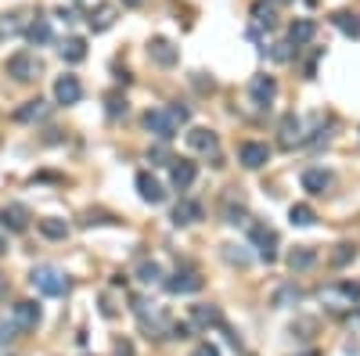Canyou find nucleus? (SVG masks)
Instances as JSON below:
<instances>
[{"label":"nucleus","instance_id":"f257e3e1","mask_svg":"<svg viewBox=\"0 0 360 356\" xmlns=\"http://www.w3.org/2000/svg\"><path fill=\"white\" fill-rule=\"evenodd\" d=\"M29 284H33L40 295H47V299H61V295H69V288H72V281L61 273L58 266H33V273H29Z\"/></svg>","mask_w":360,"mask_h":356},{"label":"nucleus","instance_id":"f03ea898","mask_svg":"<svg viewBox=\"0 0 360 356\" xmlns=\"http://www.w3.org/2000/svg\"><path fill=\"white\" fill-rule=\"evenodd\" d=\"M180 126H184V123L177 119L173 108H155V112H148V116H145V129H148L151 137H159L162 144L173 140V137L180 134Z\"/></svg>","mask_w":360,"mask_h":356},{"label":"nucleus","instance_id":"7ed1b4c3","mask_svg":"<svg viewBox=\"0 0 360 356\" xmlns=\"http://www.w3.org/2000/svg\"><path fill=\"white\" fill-rule=\"evenodd\" d=\"M4 69H8V76H11V79H19V83H33V79L40 76L43 65H40V58H36V54L19 51V54H11V58H8Z\"/></svg>","mask_w":360,"mask_h":356},{"label":"nucleus","instance_id":"20e7f679","mask_svg":"<svg viewBox=\"0 0 360 356\" xmlns=\"http://www.w3.org/2000/svg\"><path fill=\"white\" fill-rule=\"evenodd\" d=\"M321 302L328 310H350L353 302H360V284H335V288H321Z\"/></svg>","mask_w":360,"mask_h":356},{"label":"nucleus","instance_id":"39448f33","mask_svg":"<svg viewBox=\"0 0 360 356\" xmlns=\"http://www.w3.org/2000/svg\"><path fill=\"white\" fill-rule=\"evenodd\" d=\"M248 241L256 245V255L263 259V263H274V259H277V234L271 231V227L253 223V231H248Z\"/></svg>","mask_w":360,"mask_h":356},{"label":"nucleus","instance_id":"423d86ee","mask_svg":"<svg viewBox=\"0 0 360 356\" xmlns=\"http://www.w3.org/2000/svg\"><path fill=\"white\" fill-rule=\"evenodd\" d=\"M162 284H166L169 295H195V291L202 288V278H198V270L184 266V270H177V273H169Z\"/></svg>","mask_w":360,"mask_h":356},{"label":"nucleus","instance_id":"0eeeda50","mask_svg":"<svg viewBox=\"0 0 360 356\" xmlns=\"http://www.w3.org/2000/svg\"><path fill=\"white\" fill-rule=\"evenodd\" d=\"M80 97H83V83H80V76H58L54 79V101L58 105H80Z\"/></svg>","mask_w":360,"mask_h":356},{"label":"nucleus","instance_id":"6e6552de","mask_svg":"<svg viewBox=\"0 0 360 356\" xmlns=\"http://www.w3.org/2000/svg\"><path fill=\"white\" fill-rule=\"evenodd\" d=\"M187 324H191L195 331L224 328V313H220V306H191V313H187Z\"/></svg>","mask_w":360,"mask_h":356},{"label":"nucleus","instance_id":"1a4fd4ad","mask_svg":"<svg viewBox=\"0 0 360 356\" xmlns=\"http://www.w3.org/2000/svg\"><path fill=\"white\" fill-rule=\"evenodd\" d=\"M248 97H253L256 108H271L274 97H277V79L274 76H256L253 83H248Z\"/></svg>","mask_w":360,"mask_h":356},{"label":"nucleus","instance_id":"9d476101","mask_svg":"<svg viewBox=\"0 0 360 356\" xmlns=\"http://www.w3.org/2000/svg\"><path fill=\"white\" fill-rule=\"evenodd\" d=\"M11 320H14V328H19V331H36V324H40V306H36L33 299L14 302V306H11Z\"/></svg>","mask_w":360,"mask_h":356},{"label":"nucleus","instance_id":"9b49d317","mask_svg":"<svg viewBox=\"0 0 360 356\" xmlns=\"http://www.w3.org/2000/svg\"><path fill=\"white\" fill-rule=\"evenodd\" d=\"M238 162L245 169H260V166H267V162H271V148H267V144H260V140H245L238 148Z\"/></svg>","mask_w":360,"mask_h":356},{"label":"nucleus","instance_id":"f8f14e48","mask_svg":"<svg viewBox=\"0 0 360 356\" xmlns=\"http://www.w3.org/2000/svg\"><path fill=\"white\" fill-rule=\"evenodd\" d=\"M195 176H198V169H195L191 158H173L169 162V184H173L177 191H187L195 184Z\"/></svg>","mask_w":360,"mask_h":356},{"label":"nucleus","instance_id":"ddd939ff","mask_svg":"<svg viewBox=\"0 0 360 356\" xmlns=\"http://www.w3.org/2000/svg\"><path fill=\"white\" fill-rule=\"evenodd\" d=\"M277 134H281V148H295V144L306 140V137H303V119L295 116V112H288V116L281 119Z\"/></svg>","mask_w":360,"mask_h":356},{"label":"nucleus","instance_id":"4468645a","mask_svg":"<svg viewBox=\"0 0 360 356\" xmlns=\"http://www.w3.org/2000/svg\"><path fill=\"white\" fill-rule=\"evenodd\" d=\"M137 194H140V202H148V205H159V202H166V191H162V184L155 180L151 173H137Z\"/></svg>","mask_w":360,"mask_h":356},{"label":"nucleus","instance_id":"2eb2a0df","mask_svg":"<svg viewBox=\"0 0 360 356\" xmlns=\"http://www.w3.org/2000/svg\"><path fill=\"white\" fill-rule=\"evenodd\" d=\"M148 58L155 65H162V69H173V65H177V47L169 43V40H162V36H155L148 43Z\"/></svg>","mask_w":360,"mask_h":356},{"label":"nucleus","instance_id":"dca6fc26","mask_svg":"<svg viewBox=\"0 0 360 356\" xmlns=\"http://www.w3.org/2000/svg\"><path fill=\"white\" fill-rule=\"evenodd\" d=\"M187 148H195V151H213V155H216V148H220V137H216L213 129H206V126H195V129H187Z\"/></svg>","mask_w":360,"mask_h":356},{"label":"nucleus","instance_id":"f3484780","mask_svg":"<svg viewBox=\"0 0 360 356\" xmlns=\"http://www.w3.org/2000/svg\"><path fill=\"white\" fill-rule=\"evenodd\" d=\"M116 14H119L116 4H98V8L87 14V25H90L94 32H108V29L116 25Z\"/></svg>","mask_w":360,"mask_h":356},{"label":"nucleus","instance_id":"a211bd4d","mask_svg":"<svg viewBox=\"0 0 360 356\" xmlns=\"http://www.w3.org/2000/svg\"><path fill=\"white\" fill-rule=\"evenodd\" d=\"M51 116V105L43 101V97H33V101H25L19 112H14V123H40Z\"/></svg>","mask_w":360,"mask_h":356},{"label":"nucleus","instance_id":"6ab92c4d","mask_svg":"<svg viewBox=\"0 0 360 356\" xmlns=\"http://www.w3.org/2000/svg\"><path fill=\"white\" fill-rule=\"evenodd\" d=\"M0 223H4L8 231H14V234L29 231V213H25V205H4V209H0Z\"/></svg>","mask_w":360,"mask_h":356},{"label":"nucleus","instance_id":"aec40b11","mask_svg":"<svg viewBox=\"0 0 360 356\" xmlns=\"http://www.w3.org/2000/svg\"><path fill=\"white\" fill-rule=\"evenodd\" d=\"M198 220H202V205H198V202L180 198V202L173 205V223H177V227H191V223H198Z\"/></svg>","mask_w":360,"mask_h":356},{"label":"nucleus","instance_id":"412c9836","mask_svg":"<svg viewBox=\"0 0 360 356\" xmlns=\"http://www.w3.org/2000/svg\"><path fill=\"white\" fill-rule=\"evenodd\" d=\"M332 180H335V176L328 173V169H306V173H303V191H310V194H324L328 187H332Z\"/></svg>","mask_w":360,"mask_h":356},{"label":"nucleus","instance_id":"4be33fe9","mask_svg":"<svg viewBox=\"0 0 360 356\" xmlns=\"http://www.w3.org/2000/svg\"><path fill=\"white\" fill-rule=\"evenodd\" d=\"M314 36H317V22H314V19H295V22H292V29H288V40H292L295 47L310 43Z\"/></svg>","mask_w":360,"mask_h":356},{"label":"nucleus","instance_id":"5701e85b","mask_svg":"<svg viewBox=\"0 0 360 356\" xmlns=\"http://www.w3.org/2000/svg\"><path fill=\"white\" fill-rule=\"evenodd\" d=\"M317 263V249H310V245H295L292 252H288V266L299 273V270H310Z\"/></svg>","mask_w":360,"mask_h":356},{"label":"nucleus","instance_id":"b1692460","mask_svg":"<svg viewBox=\"0 0 360 356\" xmlns=\"http://www.w3.org/2000/svg\"><path fill=\"white\" fill-rule=\"evenodd\" d=\"M58 54H61V58H65L69 65H80V61L87 58V43H83L80 36H69L65 43H61V47H58Z\"/></svg>","mask_w":360,"mask_h":356},{"label":"nucleus","instance_id":"393cba45","mask_svg":"<svg viewBox=\"0 0 360 356\" xmlns=\"http://www.w3.org/2000/svg\"><path fill=\"white\" fill-rule=\"evenodd\" d=\"M40 234L51 238V241H65L69 238V223L58 220V216H47V220H40Z\"/></svg>","mask_w":360,"mask_h":356},{"label":"nucleus","instance_id":"a878e982","mask_svg":"<svg viewBox=\"0 0 360 356\" xmlns=\"http://www.w3.org/2000/svg\"><path fill=\"white\" fill-rule=\"evenodd\" d=\"M25 40L29 43H51V22H47V19H36V22H29L25 25Z\"/></svg>","mask_w":360,"mask_h":356},{"label":"nucleus","instance_id":"bb28decb","mask_svg":"<svg viewBox=\"0 0 360 356\" xmlns=\"http://www.w3.org/2000/svg\"><path fill=\"white\" fill-rule=\"evenodd\" d=\"M162 278L166 273H162V266L155 263V259H145V263L137 266V281L140 284H162Z\"/></svg>","mask_w":360,"mask_h":356},{"label":"nucleus","instance_id":"cd10ccee","mask_svg":"<svg viewBox=\"0 0 360 356\" xmlns=\"http://www.w3.org/2000/svg\"><path fill=\"white\" fill-rule=\"evenodd\" d=\"M25 14H19V11H11V14H0V40L4 36H19V32H25Z\"/></svg>","mask_w":360,"mask_h":356},{"label":"nucleus","instance_id":"c85d7f7f","mask_svg":"<svg viewBox=\"0 0 360 356\" xmlns=\"http://www.w3.org/2000/svg\"><path fill=\"white\" fill-rule=\"evenodd\" d=\"M288 220H292L295 227H314V223H317V213H314L306 202H295V205L288 209Z\"/></svg>","mask_w":360,"mask_h":356},{"label":"nucleus","instance_id":"c756f323","mask_svg":"<svg viewBox=\"0 0 360 356\" xmlns=\"http://www.w3.org/2000/svg\"><path fill=\"white\" fill-rule=\"evenodd\" d=\"M353 259H357V249L350 245V241H342V245H335V252L328 255V263H332V266H350Z\"/></svg>","mask_w":360,"mask_h":356},{"label":"nucleus","instance_id":"7c9ffc66","mask_svg":"<svg viewBox=\"0 0 360 356\" xmlns=\"http://www.w3.org/2000/svg\"><path fill=\"white\" fill-rule=\"evenodd\" d=\"M332 22H335L342 32H346V36H360V19H357V14H350V11H339Z\"/></svg>","mask_w":360,"mask_h":356},{"label":"nucleus","instance_id":"2f4dec72","mask_svg":"<svg viewBox=\"0 0 360 356\" xmlns=\"http://www.w3.org/2000/svg\"><path fill=\"white\" fill-rule=\"evenodd\" d=\"M224 220L234 223V227H242V223H248V213H245L242 205H227V209H224Z\"/></svg>","mask_w":360,"mask_h":356},{"label":"nucleus","instance_id":"473e14b6","mask_svg":"<svg viewBox=\"0 0 360 356\" xmlns=\"http://www.w3.org/2000/svg\"><path fill=\"white\" fill-rule=\"evenodd\" d=\"M108 119H116V116H127V101H123L119 94H108Z\"/></svg>","mask_w":360,"mask_h":356},{"label":"nucleus","instance_id":"72a5a7b5","mask_svg":"<svg viewBox=\"0 0 360 356\" xmlns=\"http://www.w3.org/2000/svg\"><path fill=\"white\" fill-rule=\"evenodd\" d=\"M253 19H256V25H267V29H274V11H271V8L256 4V8H253Z\"/></svg>","mask_w":360,"mask_h":356},{"label":"nucleus","instance_id":"f704fd0d","mask_svg":"<svg viewBox=\"0 0 360 356\" xmlns=\"http://www.w3.org/2000/svg\"><path fill=\"white\" fill-rule=\"evenodd\" d=\"M288 302H299V288H281L277 295H274V306H288Z\"/></svg>","mask_w":360,"mask_h":356},{"label":"nucleus","instance_id":"c9c22d12","mask_svg":"<svg viewBox=\"0 0 360 356\" xmlns=\"http://www.w3.org/2000/svg\"><path fill=\"white\" fill-rule=\"evenodd\" d=\"M292 47H295L292 40H288V43H274V47H271L267 54H271L274 61H288V58H292Z\"/></svg>","mask_w":360,"mask_h":356},{"label":"nucleus","instance_id":"e433bc0d","mask_svg":"<svg viewBox=\"0 0 360 356\" xmlns=\"http://www.w3.org/2000/svg\"><path fill=\"white\" fill-rule=\"evenodd\" d=\"M148 162H151V166H169L173 158H169V151L159 144V148H151V151H148Z\"/></svg>","mask_w":360,"mask_h":356},{"label":"nucleus","instance_id":"4c0bfd02","mask_svg":"<svg viewBox=\"0 0 360 356\" xmlns=\"http://www.w3.org/2000/svg\"><path fill=\"white\" fill-rule=\"evenodd\" d=\"M19 338V328H14V320H8V324H0V346H8V342H14Z\"/></svg>","mask_w":360,"mask_h":356},{"label":"nucleus","instance_id":"58836bf2","mask_svg":"<svg viewBox=\"0 0 360 356\" xmlns=\"http://www.w3.org/2000/svg\"><path fill=\"white\" fill-rule=\"evenodd\" d=\"M224 255H227V263H238V266L248 263V255L245 252H234V245H224Z\"/></svg>","mask_w":360,"mask_h":356},{"label":"nucleus","instance_id":"ea45409f","mask_svg":"<svg viewBox=\"0 0 360 356\" xmlns=\"http://www.w3.org/2000/svg\"><path fill=\"white\" fill-rule=\"evenodd\" d=\"M191 356H220V349H216V346H209V342H202Z\"/></svg>","mask_w":360,"mask_h":356},{"label":"nucleus","instance_id":"a19ab883","mask_svg":"<svg viewBox=\"0 0 360 356\" xmlns=\"http://www.w3.org/2000/svg\"><path fill=\"white\" fill-rule=\"evenodd\" d=\"M116 356H134V346L127 342V338H119V342H116Z\"/></svg>","mask_w":360,"mask_h":356},{"label":"nucleus","instance_id":"79ce46f5","mask_svg":"<svg viewBox=\"0 0 360 356\" xmlns=\"http://www.w3.org/2000/svg\"><path fill=\"white\" fill-rule=\"evenodd\" d=\"M4 255H8V238L0 234V259H4Z\"/></svg>","mask_w":360,"mask_h":356},{"label":"nucleus","instance_id":"37998d69","mask_svg":"<svg viewBox=\"0 0 360 356\" xmlns=\"http://www.w3.org/2000/svg\"><path fill=\"white\" fill-rule=\"evenodd\" d=\"M4 291H8V281H4V278H0V299H4Z\"/></svg>","mask_w":360,"mask_h":356},{"label":"nucleus","instance_id":"c03bdc74","mask_svg":"<svg viewBox=\"0 0 360 356\" xmlns=\"http://www.w3.org/2000/svg\"><path fill=\"white\" fill-rule=\"evenodd\" d=\"M271 4H292V0H271Z\"/></svg>","mask_w":360,"mask_h":356},{"label":"nucleus","instance_id":"a18cd8bd","mask_svg":"<svg viewBox=\"0 0 360 356\" xmlns=\"http://www.w3.org/2000/svg\"><path fill=\"white\" fill-rule=\"evenodd\" d=\"M303 356H321V353H317V349H310V353H303Z\"/></svg>","mask_w":360,"mask_h":356},{"label":"nucleus","instance_id":"49530a36","mask_svg":"<svg viewBox=\"0 0 360 356\" xmlns=\"http://www.w3.org/2000/svg\"><path fill=\"white\" fill-rule=\"evenodd\" d=\"M127 4H140V0H127Z\"/></svg>","mask_w":360,"mask_h":356},{"label":"nucleus","instance_id":"de8ad7c7","mask_svg":"<svg viewBox=\"0 0 360 356\" xmlns=\"http://www.w3.org/2000/svg\"><path fill=\"white\" fill-rule=\"evenodd\" d=\"M245 356H253V353H245Z\"/></svg>","mask_w":360,"mask_h":356}]
</instances>
